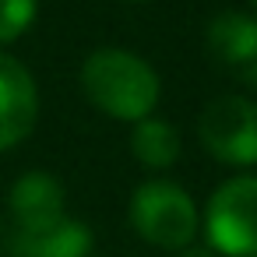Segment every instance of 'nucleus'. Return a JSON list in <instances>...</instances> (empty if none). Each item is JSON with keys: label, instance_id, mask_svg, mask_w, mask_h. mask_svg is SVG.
<instances>
[{"label": "nucleus", "instance_id": "obj_1", "mask_svg": "<svg viewBox=\"0 0 257 257\" xmlns=\"http://www.w3.org/2000/svg\"><path fill=\"white\" fill-rule=\"evenodd\" d=\"M81 92L99 113L138 123V120L152 116L162 88H159V74L152 71V64H145L131 50L109 46V50H95L85 60Z\"/></svg>", "mask_w": 257, "mask_h": 257}, {"label": "nucleus", "instance_id": "obj_2", "mask_svg": "<svg viewBox=\"0 0 257 257\" xmlns=\"http://www.w3.org/2000/svg\"><path fill=\"white\" fill-rule=\"evenodd\" d=\"M131 225L159 250H183L197 236V204L183 187L169 180H148L131 197Z\"/></svg>", "mask_w": 257, "mask_h": 257}, {"label": "nucleus", "instance_id": "obj_3", "mask_svg": "<svg viewBox=\"0 0 257 257\" xmlns=\"http://www.w3.org/2000/svg\"><path fill=\"white\" fill-rule=\"evenodd\" d=\"M204 232L218 257H257V176H232L211 194Z\"/></svg>", "mask_w": 257, "mask_h": 257}, {"label": "nucleus", "instance_id": "obj_4", "mask_svg": "<svg viewBox=\"0 0 257 257\" xmlns=\"http://www.w3.org/2000/svg\"><path fill=\"white\" fill-rule=\"evenodd\" d=\"M197 138L225 166H257V102L243 95L208 102L197 120Z\"/></svg>", "mask_w": 257, "mask_h": 257}, {"label": "nucleus", "instance_id": "obj_5", "mask_svg": "<svg viewBox=\"0 0 257 257\" xmlns=\"http://www.w3.org/2000/svg\"><path fill=\"white\" fill-rule=\"evenodd\" d=\"M39 116V92L32 74L8 53H0V152L25 141Z\"/></svg>", "mask_w": 257, "mask_h": 257}, {"label": "nucleus", "instance_id": "obj_6", "mask_svg": "<svg viewBox=\"0 0 257 257\" xmlns=\"http://www.w3.org/2000/svg\"><path fill=\"white\" fill-rule=\"evenodd\" d=\"M64 183L43 169H32L25 173L15 187H11V215L18 222V229H43V225H53L60 222L67 211H64Z\"/></svg>", "mask_w": 257, "mask_h": 257}, {"label": "nucleus", "instance_id": "obj_7", "mask_svg": "<svg viewBox=\"0 0 257 257\" xmlns=\"http://www.w3.org/2000/svg\"><path fill=\"white\" fill-rule=\"evenodd\" d=\"M92 232L85 222L64 215L43 229H18L11 239V257H88Z\"/></svg>", "mask_w": 257, "mask_h": 257}, {"label": "nucleus", "instance_id": "obj_8", "mask_svg": "<svg viewBox=\"0 0 257 257\" xmlns=\"http://www.w3.org/2000/svg\"><path fill=\"white\" fill-rule=\"evenodd\" d=\"M208 50L225 67H246L257 53V18L243 11H222L208 25Z\"/></svg>", "mask_w": 257, "mask_h": 257}, {"label": "nucleus", "instance_id": "obj_9", "mask_svg": "<svg viewBox=\"0 0 257 257\" xmlns=\"http://www.w3.org/2000/svg\"><path fill=\"white\" fill-rule=\"evenodd\" d=\"M131 152L148 169H169V166H176L183 148H180V134L173 123H166L159 116H145L131 131Z\"/></svg>", "mask_w": 257, "mask_h": 257}, {"label": "nucleus", "instance_id": "obj_10", "mask_svg": "<svg viewBox=\"0 0 257 257\" xmlns=\"http://www.w3.org/2000/svg\"><path fill=\"white\" fill-rule=\"evenodd\" d=\"M36 18V0H0V46L15 43Z\"/></svg>", "mask_w": 257, "mask_h": 257}, {"label": "nucleus", "instance_id": "obj_11", "mask_svg": "<svg viewBox=\"0 0 257 257\" xmlns=\"http://www.w3.org/2000/svg\"><path fill=\"white\" fill-rule=\"evenodd\" d=\"M176 253H180V257H218L208 243H204V246H194V243H190V246H183V250H176Z\"/></svg>", "mask_w": 257, "mask_h": 257}, {"label": "nucleus", "instance_id": "obj_12", "mask_svg": "<svg viewBox=\"0 0 257 257\" xmlns=\"http://www.w3.org/2000/svg\"><path fill=\"white\" fill-rule=\"evenodd\" d=\"M243 78H246V81H250V85L257 88V53H253V60H250V64L243 67Z\"/></svg>", "mask_w": 257, "mask_h": 257}, {"label": "nucleus", "instance_id": "obj_13", "mask_svg": "<svg viewBox=\"0 0 257 257\" xmlns=\"http://www.w3.org/2000/svg\"><path fill=\"white\" fill-rule=\"evenodd\" d=\"M127 4H145V0H127Z\"/></svg>", "mask_w": 257, "mask_h": 257}, {"label": "nucleus", "instance_id": "obj_14", "mask_svg": "<svg viewBox=\"0 0 257 257\" xmlns=\"http://www.w3.org/2000/svg\"><path fill=\"white\" fill-rule=\"evenodd\" d=\"M253 8H257V0H253Z\"/></svg>", "mask_w": 257, "mask_h": 257}]
</instances>
